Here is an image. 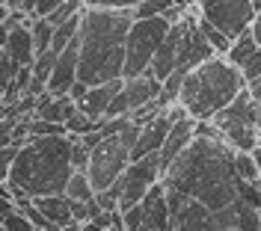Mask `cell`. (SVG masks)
Returning <instances> with one entry per match:
<instances>
[{
  "label": "cell",
  "mask_w": 261,
  "mask_h": 231,
  "mask_svg": "<svg viewBox=\"0 0 261 231\" xmlns=\"http://www.w3.org/2000/svg\"><path fill=\"white\" fill-rule=\"evenodd\" d=\"M163 181L161 172V160L158 154H148V157H140V160H130V166L125 169V175L119 178V187H122V196H119V211L125 214L134 205H140L143 198Z\"/></svg>",
  "instance_id": "cell-9"
},
{
  "label": "cell",
  "mask_w": 261,
  "mask_h": 231,
  "mask_svg": "<svg viewBox=\"0 0 261 231\" xmlns=\"http://www.w3.org/2000/svg\"><path fill=\"white\" fill-rule=\"evenodd\" d=\"M137 139H140V125L130 122L122 133L104 136L95 149H92L86 175H89V181L95 187V193L110 190V187L125 175V169H128L130 160H134V146H137Z\"/></svg>",
  "instance_id": "cell-5"
},
{
  "label": "cell",
  "mask_w": 261,
  "mask_h": 231,
  "mask_svg": "<svg viewBox=\"0 0 261 231\" xmlns=\"http://www.w3.org/2000/svg\"><path fill=\"white\" fill-rule=\"evenodd\" d=\"M65 196L71 198V201H86V205H92L98 193H95V187H92V181H89L86 172H74L71 181H68V187H65Z\"/></svg>",
  "instance_id": "cell-17"
},
{
  "label": "cell",
  "mask_w": 261,
  "mask_h": 231,
  "mask_svg": "<svg viewBox=\"0 0 261 231\" xmlns=\"http://www.w3.org/2000/svg\"><path fill=\"white\" fill-rule=\"evenodd\" d=\"M18 211V201L12 196H3V193H0V222H3V219H6V216H12Z\"/></svg>",
  "instance_id": "cell-27"
},
{
  "label": "cell",
  "mask_w": 261,
  "mask_h": 231,
  "mask_svg": "<svg viewBox=\"0 0 261 231\" xmlns=\"http://www.w3.org/2000/svg\"><path fill=\"white\" fill-rule=\"evenodd\" d=\"M18 146H3L0 149V172L9 178V169H12V163H15V157H18Z\"/></svg>",
  "instance_id": "cell-25"
},
{
  "label": "cell",
  "mask_w": 261,
  "mask_h": 231,
  "mask_svg": "<svg viewBox=\"0 0 261 231\" xmlns=\"http://www.w3.org/2000/svg\"><path fill=\"white\" fill-rule=\"evenodd\" d=\"M249 33H252V39L258 42V48H261V12L255 15V21H252V27H249Z\"/></svg>",
  "instance_id": "cell-30"
},
{
  "label": "cell",
  "mask_w": 261,
  "mask_h": 231,
  "mask_svg": "<svg viewBox=\"0 0 261 231\" xmlns=\"http://www.w3.org/2000/svg\"><path fill=\"white\" fill-rule=\"evenodd\" d=\"M234 154L238 151L226 139L196 136L187 151H181V157L169 166L161 184L166 187V193H178L211 211H220L241 198V175L234 169Z\"/></svg>",
  "instance_id": "cell-1"
},
{
  "label": "cell",
  "mask_w": 261,
  "mask_h": 231,
  "mask_svg": "<svg viewBox=\"0 0 261 231\" xmlns=\"http://www.w3.org/2000/svg\"><path fill=\"white\" fill-rule=\"evenodd\" d=\"M134 24L128 9L86 6L81 21V68L77 80L86 86L125 80V45Z\"/></svg>",
  "instance_id": "cell-2"
},
{
  "label": "cell",
  "mask_w": 261,
  "mask_h": 231,
  "mask_svg": "<svg viewBox=\"0 0 261 231\" xmlns=\"http://www.w3.org/2000/svg\"><path fill=\"white\" fill-rule=\"evenodd\" d=\"M0 6H6V0H0Z\"/></svg>",
  "instance_id": "cell-33"
},
{
  "label": "cell",
  "mask_w": 261,
  "mask_h": 231,
  "mask_svg": "<svg viewBox=\"0 0 261 231\" xmlns=\"http://www.w3.org/2000/svg\"><path fill=\"white\" fill-rule=\"evenodd\" d=\"M125 89V80H113V83H101V86H89V92H86V98L77 101V110L83 115H89L92 122H101V119H107V110H110V104L113 98Z\"/></svg>",
  "instance_id": "cell-12"
},
{
  "label": "cell",
  "mask_w": 261,
  "mask_h": 231,
  "mask_svg": "<svg viewBox=\"0 0 261 231\" xmlns=\"http://www.w3.org/2000/svg\"><path fill=\"white\" fill-rule=\"evenodd\" d=\"M65 0H36V12H33V18H48L54 9H60Z\"/></svg>",
  "instance_id": "cell-26"
},
{
  "label": "cell",
  "mask_w": 261,
  "mask_h": 231,
  "mask_svg": "<svg viewBox=\"0 0 261 231\" xmlns=\"http://www.w3.org/2000/svg\"><path fill=\"white\" fill-rule=\"evenodd\" d=\"M249 92L255 98V107H258V146H261V77L255 83H249Z\"/></svg>",
  "instance_id": "cell-28"
},
{
  "label": "cell",
  "mask_w": 261,
  "mask_h": 231,
  "mask_svg": "<svg viewBox=\"0 0 261 231\" xmlns=\"http://www.w3.org/2000/svg\"><path fill=\"white\" fill-rule=\"evenodd\" d=\"M161 92H163V83L154 77L151 68H148L146 74H140V77L125 80V95H128L130 113L140 110V107H146V104H151V101H161Z\"/></svg>",
  "instance_id": "cell-13"
},
{
  "label": "cell",
  "mask_w": 261,
  "mask_h": 231,
  "mask_svg": "<svg viewBox=\"0 0 261 231\" xmlns=\"http://www.w3.org/2000/svg\"><path fill=\"white\" fill-rule=\"evenodd\" d=\"M241 74H244L246 86L258 80V77H261V50H255V56H249V63H244V68H241Z\"/></svg>",
  "instance_id": "cell-24"
},
{
  "label": "cell",
  "mask_w": 261,
  "mask_h": 231,
  "mask_svg": "<svg viewBox=\"0 0 261 231\" xmlns=\"http://www.w3.org/2000/svg\"><path fill=\"white\" fill-rule=\"evenodd\" d=\"M0 231H3V222H0Z\"/></svg>",
  "instance_id": "cell-34"
},
{
  "label": "cell",
  "mask_w": 261,
  "mask_h": 231,
  "mask_svg": "<svg viewBox=\"0 0 261 231\" xmlns=\"http://www.w3.org/2000/svg\"><path fill=\"white\" fill-rule=\"evenodd\" d=\"M39 205V211L48 216V222L54 228L63 231L65 225L74 222V201L68 196H42V198H33Z\"/></svg>",
  "instance_id": "cell-15"
},
{
  "label": "cell",
  "mask_w": 261,
  "mask_h": 231,
  "mask_svg": "<svg viewBox=\"0 0 261 231\" xmlns=\"http://www.w3.org/2000/svg\"><path fill=\"white\" fill-rule=\"evenodd\" d=\"M214 125L220 128L223 139L234 151L258 149V107H255V98H252L249 86L228 104L226 110H220L214 115Z\"/></svg>",
  "instance_id": "cell-7"
},
{
  "label": "cell",
  "mask_w": 261,
  "mask_h": 231,
  "mask_svg": "<svg viewBox=\"0 0 261 231\" xmlns=\"http://www.w3.org/2000/svg\"><path fill=\"white\" fill-rule=\"evenodd\" d=\"M63 231H86V228H83V222H71V225H65Z\"/></svg>",
  "instance_id": "cell-32"
},
{
  "label": "cell",
  "mask_w": 261,
  "mask_h": 231,
  "mask_svg": "<svg viewBox=\"0 0 261 231\" xmlns=\"http://www.w3.org/2000/svg\"><path fill=\"white\" fill-rule=\"evenodd\" d=\"M3 231H36V225H33L21 211H15L12 216H6V219H3Z\"/></svg>",
  "instance_id": "cell-23"
},
{
  "label": "cell",
  "mask_w": 261,
  "mask_h": 231,
  "mask_svg": "<svg viewBox=\"0 0 261 231\" xmlns=\"http://www.w3.org/2000/svg\"><path fill=\"white\" fill-rule=\"evenodd\" d=\"M9 12H12V9H9V6H0V27H3V24H6V18H9Z\"/></svg>",
  "instance_id": "cell-31"
},
{
  "label": "cell",
  "mask_w": 261,
  "mask_h": 231,
  "mask_svg": "<svg viewBox=\"0 0 261 231\" xmlns=\"http://www.w3.org/2000/svg\"><path fill=\"white\" fill-rule=\"evenodd\" d=\"M234 169H238L241 181L258 184L261 187V169H258V163H255V157H252V151H238V154H234Z\"/></svg>",
  "instance_id": "cell-19"
},
{
  "label": "cell",
  "mask_w": 261,
  "mask_h": 231,
  "mask_svg": "<svg viewBox=\"0 0 261 231\" xmlns=\"http://www.w3.org/2000/svg\"><path fill=\"white\" fill-rule=\"evenodd\" d=\"M255 50H261L258 42H255V39H252V33L246 30L244 36H238V39L231 42V50L226 53V60L234 68H244V63H249V56H255Z\"/></svg>",
  "instance_id": "cell-16"
},
{
  "label": "cell",
  "mask_w": 261,
  "mask_h": 231,
  "mask_svg": "<svg viewBox=\"0 0 261 231\" xmlns=\"http://www.w3.org/2000/svg\"><path fill=\"white\" fill-rule=\"evenodd\" d=\"M196 122H199V119L184 115V119H178V122L172 125V131H169V136H166L163 149L158 151V160H161V172L163 175H166L169 166L181 157V151H187V146L196 139Z\"/></svg>",
  "instance_id": "cell-11"
},
{
  "label": "cell",
  "mask_w": 261,
  "mask_h": 231,
  "mask_svg": "<svg viewBox=\"0 0 261 231\" xmlns=\"http://www.w3.org/2000/svg\"><path fill=\"white\" fill-rule=\"evenodd\" d=\"M246 89L241 68H234L226 56H214L193 68L181 86L178 104L193 119H214Z\"/></svg>",
  "instance_id": "cell-4"
},
{
  "label": "cell",
  "mask_w": 261,
  "mask_h": 231,
  "mask_svg": "<svg viewBox=\"0 0 261 231\" xmlns=\"http://www.w3.org/2000/svg\"><path fill=\"white\" fill-rule=\"evenodd\" d=\"M86 92H89V86H86L83 80H77L74 86H71V92H68V98H71L74 104H77V101H83V98H86Z\"/></svg>",
  "instance_id": "cell-29"
},
{
  "label": "cell",
  "mask_w": 261,
  "mask_h": 231,
  "mask_svg": "<svg viewBox=\"0 0 261 231\" xmlns=\"http://www.w3.org/2000/svg\"><path fill=\"white\" fill-rule=\"evenodd\" d=\"M175 3L172 0H143L137 9H130L134 12V18H161L166 9H172Z\"/></svg>",
  "instance_id": "cell-21"
},
{
  "label": "cell",
  "mask_w": 261,
  "mask_h": 231,
  "mask_svg": "<svg viewBox=\"0 0 261 231\" xmlns=\"http://www.w3.org/2000/svg\"><path fill=\"white\" fill-rule=\"evenodd\" d=\"M125 231H169V201L163 184H158L140 205L125 211Z\"/></svg>",
  "instance_id": "cell-10"
},
{
  "label": "cell",
  "mask_w": 261,
  "mask_h": 231,
  "mask_svg": "<svg viewBox=\"0 0 261 231\" xmlns=\"http://www.w3.org/2000/svg\"><path fill=\"white\" fill-rule=\"evenodd\" d=\"M74 139L71 133L63 136H30L27 146H21L15 163L9 169V190L12 196L21 193L27 198L42 196H65V187L74 175L71 163Z\"/></svg>",
  "instance_id": "cell-3"
},
{
  "label": "cell",
  "mask_w": 261,
  "mask_h": 231,
  "mask_svg": "<svg viewBox=\"0 0 261 231\" xmlns=\"http://www.w3.org/2000/svg\"><path fill=\"white\" fill-rule=\"evenodd\" d=\"M3 53L12 56L18 66H33V63H36V42H33L30 24L9 30V39H6V45H3Z\"/></svg>",
  "instance_id": "cell-14"
},
{
  "label": "cell",
  "mask_w": 261,
  "mask_h": 231,
  "mask_svg": "<svg viewBox=\"0 0 261 231\" xmlns=\"http://www.w3.org/2000/svg\"><path fill=\"white\" fill-rule=\"evenodd\" d=\"M86 6H95V9H137L143 0H83Z\"/></svg>",
  "instance_id": "cell-22"
},
{
  "label": "cell",
  "mask_w": 261,
  "mask_h": 231,
  "mask_svg": "<svg viewBox=\"0 0 261 231\" xmlns=\"http://www.w3.org/2000/svg\"><path fill=\"white\" fill-rule=\"evenodd\" d=\"M169 21L166 18H134L128 33V45H125V80L146 74L158 50H161L163 39L169 33Z\"/></svg>",
  "instance_id": "cell-6"
},
{
  "label": "cell",
  "mask_w": 261,
  "mask_h": 231,
  "mask_svg": "<svg viewBox=\"0 0 261 231\" xmlns=\"http://www.w3.org/2000/svg\"><path fill=\"white\" fill-rule=\"evenodd\" d=\"M196 9L205 21H211L220 33H226L231 42L244 36L258 15L252 0H196Z\"/></svg>",
  "instance_id": "cell-8"
},
{
  "label": "cell",
  "mask_w": 261,
  "mask_h": 231,
  "mask_svg": "<svg viewBox=\"0 0 261 231\" xmlns=\"http://www.w3.org/2000/svg\"><path fill=\"white\" fill-rule=\"evenodd\" d=\"M30 33L33 42H36V56L50 50V42H54V24L48 18H30Z\"/></svg>",
  "instance_id": "cell-18"
},
{
  "label": "cell",
  "mask_w": 261,
  "mask_h": 231,
  "mask_svg": "<svg viewBox=\"0 0 261 231\" xmlns=\"http://www.w3.org/2000/svg\"><path fill=\"white\" fill-rule=\"evenodd\" d=\"M199 27H202V33H205V39H208V42L214 45V50H217L220 56H226L228 50H231V39H228L226 33H220V30L214 27L211 21H205L202 15H199Z\"/></svg>",
  "instance_id": "cell-20"
}]
</instances>
